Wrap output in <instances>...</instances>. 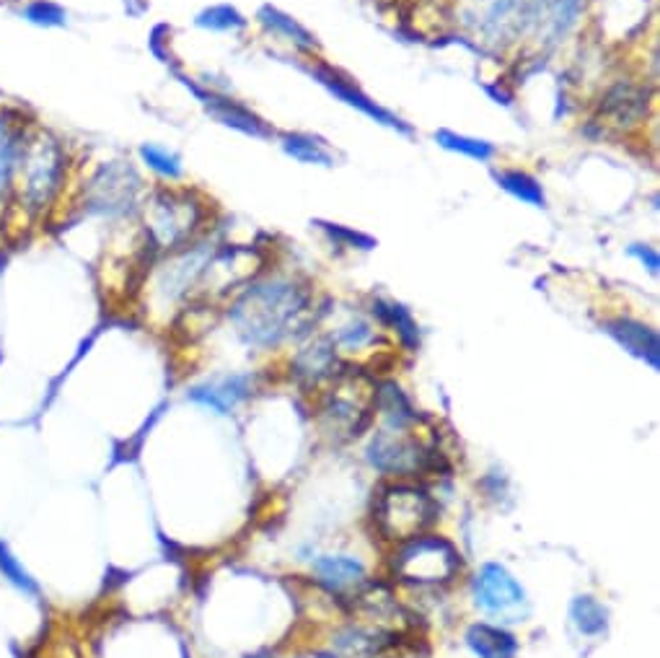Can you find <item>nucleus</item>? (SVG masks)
Listing matches in <instances>:
<instances>
[{"instance_id":"6e6552de","label":"nucleus","mask_w":660,"mask_h":658,"mask_svg":"<svg viewBox=\"0 0 660 658\" xmlns=\"http://www.w3.org/2000/svg\"><path fill=\"white\" fill-rule=\"evenodd\" d=\"M415 422V420H412ZM412 422H399V426H389V431H381L373 443L368 446L370 465L379 467L381 472L392 474H412L422 472L428 467L430 452L422 441H417L409 433Z\"/></svg>"},{"instance_id":"f8f14e48","label":"nucleus","mask_w":660,"mask_h":658,"mask_svg":"<svg viewBox=\"0 0 660 658\" xmlns=\"http://www.w3.org/2000/svg\"><path fill=\"white\" fill-rule=\"evenodd\" d=\"M474 599L484 612L518 622V617L523 615L521 609L526 607V591L503 566L490 562L477 573Z\"/></svg>"},{"instance_id":"c756f323","label":"nucleus","mask_w":660,"mask_h":658,"mask_svg":"<svg viewBox=\"0 0 660 658\" xmlns=\"http://www.w3.org/2000/svg\"><path fill=\"white\" fill-rule=\"evenodd\" d=\"M22 16L37 26H63L67 22V11L52 0H31L24 5Z\"/></svg>"},{"instance_id":"412c9836","label":"nucleus","mask_w":660,"mask_h":658,"mask_svg":"<svg viewBox=\"0 0 660 658\" xmlns=\"http://www.w3.org/2000/svg\"><path fill=\"white\" fill-rule=\"evenodd\" d=\"M0 579L9 583L16 594H22L24 599H42V586H39V581L34 579L31 570L18 560V555L13 553L9 542L3 540H0Z\"/></svg>"},{"instance_id":"f257e3e1","label":"nucleus","mask_w":660,"mask_h":658,"mask_svg":"<svg viewBox=\"0 0 660 658\" xmlns=\"http://www.w3.org/2000/svg\"><path fill=\"white\" fill-rule=\"evenodd\" d=\"M228 319L252 347H275L312 325V293L293 278L254 280L231 304Z\"/></svg>"},{"instance_id":"a211bd4d","label":"nucleus","mask_w":660,"mask_h":658,"mask_svg":"<svg viewBox=\"0 0 660 658\" xmlns=\"http://www.w3.org/2000/svg\"><path fill=\"white\" fill-rule=\"evenodd\" d=\"M316 575L332 594H345V591L358 589L366 581V570H363L360 562L345 555L321 557L316 562Z\"/></svg>"},{"instance_id":"dca6fc26","label":"nucleus","mask_w":660,"mask_h":658,"mask_svg":"<svg viewBox=\"0 0 660 658\" xmlns=\"http://www.w3.org/2000/svg\"><path fill=\"white\" fill-rule=\"evenodd\" d=\"M249 392H252V379L236 374V376H226V379H215L207 381V384L192 387L187 397L198 402L202 407L215 409L218 415H228L241 400L249 397Z\"/></svg>"},{"instance_id":"aec40b11","label":"nucleus","mask_w":660,"mask_h":658,"mask_svg":"<svg viewBox=\"0 0 660 658\" xmlns=\"http://www.w3.org/2000/svg\"><path fill=\"white\" fill-rule=\"evenodd\" d=\"M280 145L293 161L308 166H334V151L327 145V140L308 136V132H280Z\"/></svg>"},{"instance_id":"6ab92c4d","label":"nucleus","mask_w":660,"mask_h":658,"mask_svg":"<svg viewBox=\"0 0 660 658\" xmlns=\"http://www.w3.org/2000/svg\"><path fill=\"white\" fill-rule=\"evenodd\" d=\"M467 646L480 658H516L518 641L508 630L495 628V624L480 622L471 624L467 633Z\"/></svg>"},{"instance_id":"4be33fe9","label":"nucleus","mask_w":660,"mask_h":658,"mask_svg":"<svg viewBox=\"0 0 660 658\" xmlns=\"http://www.w3.org/2000/svg\"><path fill=\"white\" fill-rule=\"evenodd\" d=\"M495 182L500 185V190H505L510 198L521 200L531 207H547V194H544V187L538 185V179L534 174L521 172V169H500L493 174Z\"/></svg>"},{"instance_id":"0eeeda50","label":"nucleus","mask_w":660,"mask_h":658,"mask_svg":"<svg viewBox=\"0 0 660 658\" xmlns=\"http://www.w3.org/2000/svg\"><path fill=\"white\" fill-rule=\"evenodd\" d=\"M301 71L308 73V76H312L319 86H325V89L332 93L334 99H340L342 104L353 106V110L366 114V117L373 119V123L389 127V130L399 132V136H412V132H415V127L404 123L399 114H394L392 110H386V106L373 102V99H370L368 93L363 91L353 78H347L345 73L332 68V65H327V63H321V60L312 58V63H303Z\"/></svg>"},{"instance_id":"4468645a","label":"nucleus","mask_w":660,"mask_h":658,"mask_svg":"<svg viewBox=\"0 0 660 658\" xmlns=\"http://www.w3.org/2000/svg\"><path fill=\"white\" fill-rule=\"evenodd\" d=\"M604 332L611 334V338H614L630 355H635V358L645 360V364H648L652 371H658V366H660V340H658L656 329L643 325V321L617 317V319L606 321Z\"/></svg>"},{"instance_id":"20e7f679","label":"nucleus","mask_w":660,"mask_h":658,"mask_svg":"<svg viewBox=\"0 0 660 658\" xmlns=\"http://www.w3.org/2000/svg\"><path fill=\"white\" fill-rule=\"evenodd\" d=\"M392 568L396 579L404 583L435 586V583H448L459 573L461 555L443 536L420 534L396 549Z\"/></svg>"},{"instance_id":"7c9ffc66","label":"nucleus","mask_w":660,"mask_h":658,"mask_svg":"<svg viewBox=\"0 0 660 658\" xmlns=\"http://www.w3.org/2000/svg\"><path fill=\"white\" fill-rule=\"evenodd\" d=\"M627 252H630V257H635L639 262V265L648 267L650 275H658V270H660V257H658L656 246H650V244H632Z\"/></svg>"},{"instance_id":"9d476101","label":"nucleus","mask_w":660,"mask_h":658,"mask_svg":"<svg viewBox=\"0 0 660 658\" xmlns=\"http://www.w3.org/2000/svg\"><path fill=\"white\" fill-rule=\"evenodd\" d=\"M650 93L645 86L632 84V80H617L598 102L594 123L601 130L632 132L648 119Z\"/></svg>"},{"instance_id":"393cba45","label":"nucleus","mask_w":660,"mask_h":658,"mask_svg":"<svg viewBox=\"0 0 660 658\" xmlns=\"http://www.w3.org/2000/svg\"><path fill=\"white\" fill-rule=\"evenodd\" d=\"M194 24H198L200 29H207V31H241L249 26V18L239 9H236V5L218 3V5H211V9L200 11L198 18H194Z\"/></svg>"},{"instance_id":"a878e982","label":"nucleus","mask_w":660,"mask_h":658,"mask_svg":"<svg viewBox=\"0 0 660 658\" xmlns=\"http://www.w3.org/2000/svg\"><path fill=\"white\" fill-rule=\"evenodd\" d=\"M572 620L585 635H598L606 630V609L594 596H578L572 602Z\"/></svg>"},{"instance_id":"423d86ee","label":"nucleus","mask_w":660,"mask_h":658,"mask_svg":"<svg viewBox=\"0 0 660 658\" xmlns=\"http://www.w3.org/2000/svg\"><path fill=\"white\" fill-rule=\"evenodd\" d=\"M143 179L132 169L130 161H110L101 164L86 187V205L101 216H127L138 207Z\"/></svg>"},{"instance_id":"cd10ccee","label":"nucleus","mask_w":660,"mask_h":658,"mask_svg":"<svg viewBox=\"0 0 660 658\" xmlns=\"http://www.w3.org/2000/svg\"><path fill=\"white\" fill-rule=\"evenodd\" d=\"M376 314H379L386 325L396 327V332L402 334V340L407 342L409 347L417 345V325L415 319L409 317L407 308L399 304H383V301H379V304H376Z\"/></svg>"},{"instance_id":"5701e85b","label":"nucleus","mask_w":660,"mask_h":658,"mask_svg":"<svg viewBox=\"0 0 660 658\" xmlns=\"http://www.w3.org/2000/svg\"><path fill=\"white\" fill-rule=\"evenodd\" d=\"M435 140L437 145L446 148V151L459 153V156H467L471 161H480V164H487V161H493L497 156V148L490 143V140L469 138L454 130H437Z\"/></svg>"},{"instance_id":"2eb2a0df","label":"nucleus","mask_w":660,"mask_h":658,"mask_svg":"<svg viewBox=\"0 0 660 658\" xmlns=\"http://www.w3.org/2000/svg\"><path fill=\"white\" fill-rule=\"evenodd\" d=\"M26 132H29V125L22 119H13L11 112L0 114V207L11 203L13 177H16Z\"/></svg>"},{"instance_id":"1a4fd4ad","label":"nucleus","mask_w":660,"mask_h":658,"mask_svg":"<svg viewBox=\"0 0 660 658\" xmlns=\"http://www.w3.org/2000/svg\"><path fill=\"white\" fill-rule=\"evenodd\" d=\"M588 0H529V35L544 50H555L575 31Z\"/></svg>"},{"instance_id":"f03ea898","label":"nucleus","mask_w":660,"mask_h":658,"mask_svg":"<svg viewBox=\"0 0 660 658\" xmlns=\"http://www.w3.org/2000/svg\"><path fill=\"white\" fill-rule=\"evenodd\" d=\"M67 148L52 132L29 127L13 177L11 205L29 218H42L65 192Z\"/></svg>"},{"instance_id":"9b49d317","label":"nucleus","mask_w":660,"mask_h":658,"mask_svg":"<svg viewBox=\"0 0 660 658\" xmlns=\"http://www.w3.org/2000/svg\"><path fill=\"white\" fill-rule=\"evenodd\" d=\"M181 84L190 89L194 97L200 99V104L205 106V112L211 114L215 123L231 127L236 132H244L249 138H259V140H272L278 132H275V127L265 123V119L259 117L257 112L249 110L246 104H241L239 99L226 97V93L213 91V89H202V86L194 84L192 78L179 76Z\"/></svg>"},{"instance_id":"b1692460","label":"nucleus","mask_w":660,"mask_h":658,"mask_svg":"<svg viewBox=\"0 0 660 658\" xmlns=\"http://www.w3.org/2000/svg\"><path fill=\"white\" fill-rule=\"evenodd\" d=\"M140 161L151 169L153 174H158L161 179H168V182H179L185 177V166H181L179 153L168 151L164 145L156 143H143L140 145Z\"/></svg>"},{"instance_id":"f3484780","label":"nucleus","mask_w":660,"mask_h":658,"mask_svg":"<svg viewBox=\"0 0 660 658\" xmlns=\"http://www.w3.org/2000/svg\"><path fill=\"white\" fill-rule=\"evenodd\" d=\"M257 22L265 26L269 35L280 37L282 42L293 45L299 52H306V55H314L319 52V39H316L306 26L295 22L293 16H288L285 11L275 9V5H262L257 11Z\"/></svg>"},{"instance_id":"ddd939ff","label":"nucleus","mask_w":660,"mask_h":658,"mask_svg":"<svg viewBox=\"0 0 660 658\" xmlns=\"http://www.w3.org/2000/svg\"><path fill=\"white\" fill-rule=\"evenodd\" d=\"M376 402V392L366 384V379L355 376H340L332 392L327 397V415L337 428H345L347 435H358L368 422L370 407Z\"/></svg>"},{"instance_id":"39448f33","label":"nucleus","mask_w":660,"mask_h":658,"mask_svg":"<svg viewBox=\"0 0 660 658\" xmlns=\"http://www.w3.org/2000/svg\"><path fill=\"white\" fill-rule=\"evenodd\" d=\"M435 521V503L417 488L396 485L383 490L376 503V523L386 540L407 542L420 536Z\"/></svg>"},{"instance_id":"7ed1b4c3","label":"nucleus","mask_w":660,"mask_h":658,"mask_svg":"<svg viewBox=\"0 0 660 658\" xmlns=\"http://www.w3.org/2000/svg\"><path fill=\"white\" fill-rule=\"evenodd\" d=\"M145 239L156 252H174L192 244L207 218V207L190 190L161 187L145 200Z\"/></svg>"},{"instance_id":"c85d7f7f","label":"nucleus","mask_w":660,"mask_h":658,"mask_svg":"<svg viewBox=\"0 0 660 658\" xmlns=\"http://www.w3.org/2000/svg\"><path fill=\"white\" fill-rule=\"evenodd\" d=\"M314 224L319 226L337 246H347V250H363V252L373 250L376 246V239H370L368 233L363 231H353V228L340 224H327V220H314Z\"/></svg>"},{"instance_id":"bb28decb","label":"nucleus","mask_w":660,"mask_h":658,"mask_svg":"<svg viewBox=\"0 0 660 658\" xmlns=\"http://www.w3.org/2000/svg\"><path fill=\"white\" fill-rule=\"evenodd\" d=\"M373 340H376L373 327H370L368 321H363V319H353V321H347V325H342L340 329H337L334 338H332V345H334V351H337V347H342V351L353 353V351H363V347L370 345Z\"/></svg>"}]
</instances>
